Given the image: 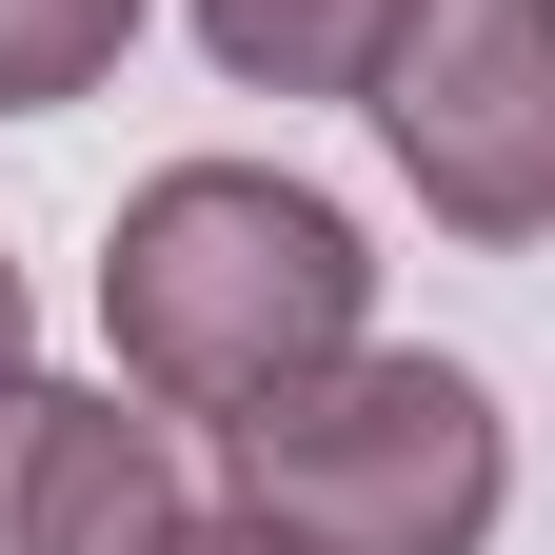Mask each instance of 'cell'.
<instances>
[{
	"label": "cell",
	"instance_id": "cell-1",
	"mask_svg": "<svg viewBox=\"0 0 555 555\" xmlns=\"http://www.w3.org/2000/svg\"><path fill=\"white\" fill-rule=\"evenodd\" d=\"M100 337L159 416H258L377 337V238L278 159H159L100 238Z\"/></svg>",
	"mask_w": 555,
	"mask_h": 555
},
{
	"label": "cell",
	"instance_id": "cell-2",
	"mask_svg": "<svg viewBox=\"0 0 555 555\" xmlns=\"http://www.w3.org/2000/svg\"><path fill=\"white\" fill-rule=\"evenodd\" d=\"M219 476L258 516H298L318 555H476L516 496V437H496V377H456V358H318L298 397H258L219 416Z\"/></svg>",
	"mask_w": 555,
	"mask_h": 555
},
{
	"label": "cell",
	"instance_id": "cell-3",
	"mask_svg": "<svg viewBox=\"0 0 555 555\" xmlns=\"http://www.w3.org/2000/svg\"><path fill=\"white\" fill-rule=\"evenodd\" d=\"M358 100L437 238H476V258L555 238V0H397Z\"/></svg>",
	"mask_w": 555,
	"mask_h": 555
},
{
	"label": "cell",
	"instance_id": "cell-4",
	"mask_svg": "<svg viewBox=\"0 0 555 555\" xmlns=\"http://www.w3.org/2000/svg\"><path fill=\"white\" fill-rule=\"evenodd\" d=\"M198 476L139 377H21L0 397V555H179Z\"/></svg>",
	"mask_w": 555,
	"mask_h": 555
},
{
	"label": "cell",
	"instance_id": "cell-5",
	"mask_svg": "<svg viewBox=\"0 0 555 555\" xmlns=\"http://www.w3.org/2000/svg\"><path fill=\"white\" fill-rule=\"evenodd\" d=\"M198 40H219V80H258V100H358L377 40H397V0H198Z\"/></svg>",
	"mask_w": 555,
	"mask_h": 555
},
{
	"label": "cell",
	"instance_id": "cell-6",
	"mask_svg": "<svg viewBox=\"0 0 555 555\" xmlns=\"http://www.w3.org/2000/svg\"><path fill=\"white\" fill-rule=\"evenodd\" d=\"M119 40H139V0H0V119L100 100V80H119Z\"/></svg>",
	"mask_w": 555,
	"mask_h": 555
},
{
	"label": "cell",
	"instance_id": "cell-7",
	"mask_svg": "<svg viewBox=\"0 0 555 555\" xmlns=\"http://www.w3.org/2000/svg\"><path fill=\"white\" fill-rule=\"evenodd\" d=\"M179 555H318L298 516H258V496H219V516H179Z\"/></svg>",
	"mask_w": 555,
	"mask_h": 555
},
{
	"label": "cell",
	"instance_id": "cell-8",
	"mask_svg": "<svg viewBox=\"0 0 555 555\" xmlns=\"http://www.w3.org/2000/svg\"><path fill=\"white\" fill-rule=\"evenodd\" d=\"M40 377V298H21V238H0V397Z\"/></svg>",
	"mask_w": 555,
	"mask_h": 555
}]
</instances>
